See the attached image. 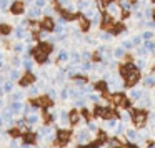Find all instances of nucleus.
I'll return each mask as SVG.
<instances>
[{
	"mask_svg": "<svg viewBox=\"0 0 155 148\" xmlns=\"http://www.w3.org/2000/svg\"><path fill=\"white\" fill-rule=\"evenodd\" d=\"M130 97H132V98H140V92H138V90H134V92L130 93Z\"/></svg>",
	"mask_w": 155,
	"mask_h": 148,
	"instance_id": "9b49d317",
	"label": "nucleus"
},
{
	"mask_svg": "<svg viewBox=\"0 0 155 148\" xmlns=\"http://www.w3.org/2000/svg\"><path fill=\"white\" fill-rule=\"evenodd\" d=\"M28 121H30V123H37V117H35V115H32V117L28 118Z\"/></svg>",
	"mask_w": 155,
	"mask_h": 148,
	"instance_id": "2eb2a0df",
	"label": "nucleus"
},
{
	"mask_svg": "<svg viewBox=\"0 0 155 148\" xmlns=\"http://www.w3.org/2000/svg\"><path fill=\"white\" fill-rule=\"evenodd\" d=\"M145 83H147L148 87H152V85H153V78H152V77H150V78H147V80H145Z\"/></svg>",
	"mask_w": 155,
	"mask_h": 148,
	"instance_id": "4468645a",
	"label": "nucleus"
},
{
	"mask_svg": "<svg viewBox=\"0 0 155 148\" xmlns=\"http://www.w3.org/2000/svg\"><path fill=\"white\" fill-rule=\"evenodd\" d=\"M12 111H14V113H17V111H20V103H15V105H12Z\"/></svg>",
	"mask_w": 155,
	"mask_h": 148,
	"instance_id": "9d476101",
	"label": "nucleus"
},
{
	"mask_svg": "<svg viewBox=\"0 0 155 148\" xmlns=\"http://www.w3.org/2000/svg\"><path fill=\"white\" fill-rule=\"evenodd\" d=\"M57 138L62 141V143H65V141H67L68 138H70V133H68V131H64V130H62V131H58Z\"/></svg>",
	"mask_w": 155,
	"mask_h": 148,
	"instance_id": "423d86ee",
	"label": "nucleus"
},
{
	"mask_svg": "<svg viewBox=\"0 0 155 148\" xmlns=\"http://www.w3.org/2000/svg\"><path fill=\"white\" fill-rule=\"evenodd\" d=\"M32 82H34V77H32V75H25V77L22 78V85H24V87H27V85H30Z\"/></svg>",
	"mask_w": 155,
	"mask_h": 148,
	"instance_id": "0eeeda50",
	"label": "nucleus"
},
{
	"mask_svg": "<svg viewBox=\"0 0 155 148\" xmlns=\"http://www.w3.org/2000/svg\"><path fill=\"white\" fill-rule=\"evenodd\" d=\"M0 7H2V8L7 7V0H2V2H0Z\"/></svg>",
	"mask_w": 155,
	"mask_h": 148,
	"instance_id": "f3484780",
	"label": "nucleus"
},
{
	"mask_svg": "<svg viewBox=\"0 0 155 148\" xmlns=\"http://www.w3.org/2000/svg\"><path fill=\"white\" fill-rule=\"evenodd\" d=\"M135 118V123L138 125V127H142V125L145 123V118H147V115H145V111H137V113L134 115Z\"/></svg>",
	"mask_w": 155,
	"mask_h": 148,
	"instance_id": "7ed1b4c3",
	"label": "nucleus"
},
{
	"mask_svg": "<svg viewBox=\"0 0 155 148\" xmlns=\"http://www.w3.org/2000/svg\"><path fill=\"white\" fill-rule=\"evenodd\" d=\"M50 50H52V47L48 43H40L37 48H35V58H37L38 62H45L47 60V57H48V53H50Z\"/></svg>",
	"mask_w": 155,
	"mask_h": 148,
	"instance_id": "f257e3e1",
	"label": "nucleus"
},
{
	"mask_svg": "<svg viewBox=\"0 0 155 148\" xmlns=\"http://www.w3.org/2000/svg\"><path fill=\"white\" fill-rule=\"evenodd\" d=\"M42 27L45 28V30H54V22H52V18H45L44 22H42Z\"/></svg>",
	"mask_w": 155,
	"mask_h": 148,
	"instance_id": "39448f33",
	"label": "nucleus"
},
{
	"mask_svg": "<svg viewBox=\"0 0 155 148\" xmlns=\"http://www.w3.org/2000/svg\"><path fill=\"white\" fill-rule=\"evenodd\" d=\"M0 32H4V34H8V32H10V27H8V25H4V27H0Z\"/></svg>",
	"mask_w": 155,
	"mask_h": 148,
	"instance_id": "f8f14e48",
	"label": "nucleus"
},
{
	"mask_svg": "<svg viewBox=\"0 0 155 148\" xmlns=\"http://www.w3.org/2000/svg\"><path fill=\"white\" fill-rule=\"evenodd\" d=\"M80 25L84 27V30H87V28H88V22L85 20V18H80Z\"/></svg>",
	"mask_w": 155,
	"mask_h": 148,
	"instance_id": "1a4fd4ad",
	"label": "nucleus"
},
{
	"mask_svg": "<svg viewBox=\"0 0 155 148\" xmlns=\"http://www.w3.org/2000/svg\"><path fill=\"white\" fill-rule=\"evenodd\" d=\"M128 137H130V140H137V133L135 131H128Z\"/></svg>",
	"mask_w": 155,
	"mask_h": 148,
	"instance_id": "ddd939ff",
	"label": "nucleus"
},
{
	"mask_svg": "<svg viewBox=\"0 0 155 148\" xmlns=\"http://www.w3.org/2000/svg\"><path fill=\"white\" fill-rule=\"evenodd\" d=\"M87 138H88V135L85 133V131H84V133H82V131H80V133H78V140H80V141H85V140H87Z\"/></svg>",
	"mask_w": 155,
	"mask_h": 148,
	"instance_id": "6e6552de",
	"label": "nucleus"
},
{
	"mask_svg": "<svg viewBox=\"0 0 155 148\" xmlns=\"http://www.w3.org/2000/svg\"><path fill=\"white\" fill-rule=\"evenodd\" d=\"M117 57H124V50H120V48H118V50H117Z\"/></svg>",
	"mask_w": 155,
	"mask_h": 148,
	"instance_id": "a211bd4d",
	"label": "nucleus"
},
{
	"mask_svg": "<svg viewBox=\"0 0 155 148\" xmlns=\"http://www.w3.org/2000/svg\"><path fill=\"white\" fill-rule=\"evenodd\" d=\"M12 12H14V14H22V12H24V4H22V2H15V4L12 5Z\"/></svg>",
	"mask_w": 155,
	"mask_h": 148,
	"instance_id": "20e7f679",
	"label": "nucleus"
},
{
	"mask_svg": "<svg viewBox=\"0 0 155 148\" xmlns=\"http://www.w3.org/2000/svg\"><path fill=\"white\" fill-rule=\"evenodd\" d=\"M125 78H127V83H128V85H134V83H137V82H138V78H140V73H138V70H132Z\"/></svg>",
	"mask_w": 155,
	"mask_h": 148,
	"instance_id": "f03ea898",
	"label": "nucleus"
},
{
	"mask_svg": "<svg viewBox=\"0 0 155 148\" xmlns=\"http://www.w3.org/2000/svg\"><path fill=\"white\" fill-rule=\"evenodd\" d=\"M35 138H34V135H27V137H25V141H34Z\"/></svg>",
	"mask_w": 155,
	"mask_h": 148,
	"instance_id": "dca6fc26",
	"label": "nucleus"
}]
</instances>
